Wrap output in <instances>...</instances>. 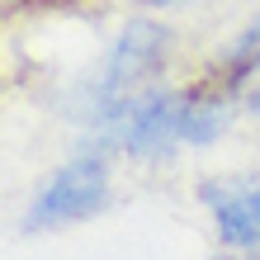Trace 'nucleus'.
<instances>
[{"label": "nucleus", "mask_w": 260, "mask_h": 260, "mask_svg": "<svg viewBox=\"0 0 260 260\" xmlns=\"http://www.w3.org/2000/svg\"><path fill=\"white\" fill-rule=\"evenodd\" d=\"M260 67V14H255V24L246 28V34L237 38V48L222 57V67H218V85H227V90H237L246 76Z\"/></svg>", "instance_id": "obj_5"}, {"label": "nucleus", "mask_w": 260, "mask_h": 260, "mask_svg": "<svg viewBox=\"0 0 260 260\" xmlns=\"http://www.w3.org/2000/svg\"><path fill=\"white\" fill-rule=\"evenodd\" d=\"M255 109H260V95H255Z\"/></svg>", "instance_id": "obj_7"}, {"label": "nucleus", "mask_w": 260, "mask_h": 260, "mask_svg": "<svg viewBox=\"0 0 260 260\" xmlns=\"http://www.w3.org/2000/svg\"><path fill=\"white\" fill-rule=\"evenodd\" d=\"M109 204V171L100 156H76L34 194V208L24 213V232H57L67 222H85Z\"/></svg>", "instance_id": "obj_1"}, {"label": "nucleus", "mask_w": 260, "mask_h": 260, "mask_svg": "<svg viewBox=\"0 0 260 260\" xmlns=\"http://www.w3.org/2000/svg\"><path fill=\"white\" fill-rule=\"evenodd\" d=\"M227 128V104L218 95H180V142L204 147Z\"/></svg>", "instance_id": "obj_4"}, {"label": "nucleus", "mask_w": 260, "mask_h": 260, "mask_svg": "<svg viewBox=\"0 0 260 260\" xmlns=\"http://www.w3.org/2000/svg\"><path fill=\"white\" fill-rule=\"evenodd\" d=\"M204 204L218 218V237L237 251H260V175L204 180Z\"/></svg>", "instance_id": "obj_3"}, {"label": "nucleus", "mask_w": 260, "mask_h": 260, "mask_svg": "<svg viewBox=\"0 0 260 260\" xmlns=\"http://www.w3.org/2000/svg\"><path fill=\"white\" fill-rule=\"evenodd\" d=\"M147 5H175V0H147Z\"/></svg>", "instance_id": "obj_6"}, {"label": "nucleus", "mask_w": 260, "mask_h": 260, "mask_svg": "<svg viewBox=\"0 0 260 260\" xmlns=\"http://www.w3.org/2000/svg\"><path fill=\"white\" fill-rule=\"evenodd\" d=\"M166 48H171V34L151 19H133L118 43L109 48V62H104V76L95 85V109H109L118 100H133L137 90H147V81L161 71Z\"/></svg>", "instance_id": "obj_2"}]
</instances>
